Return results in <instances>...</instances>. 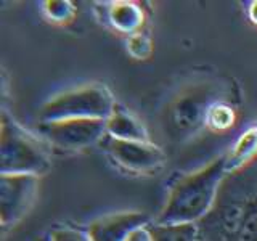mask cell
<instances>
[{"label": "cell", "instance_id": "obj_1", "mask_svg": "<svg viewBox=\"0 0 257 241\" xmlns=\"http://www.w3.org/2000/svg\"><path fill=\"white\" fill-rule=\"evenodd\" d=\"M239 101L235 80L225 74H201L169 95L159 114V126L172 145H187L207 131V119L219 103Z\"/></svg>", "mask_w": 257, "mask_h": 241}, {"label": "cell", "instance_id": "obj_2", "mask_svg": "<svg viewBox=\"0 0 257 241\" xmlns=\"http://www.w3.org/2000/svg\"><path fill=\"white\" fill-rule=\"evenodd\" d=\"M198 228L201 241H257V156L225 175Z\"/></svg>", "mask_w": 257, "mask_h": 241}, {"label": "cell", "instance_id": "obj_3", "mask_svg": "<svg viewBox=\"0 0 257 241\" xmlns=\"http://www.w3.org/2000/svg\"><path fill=\"white\" fill-rule=\"evenodd\" d=\"M227 174V151H225L204 166L182 175L171 185L166 203L153 222L198 223L211 211Z\"/></svg>", "mask_w": 257, "mask_h": 241}, {"label": "cell", "instance_id": "obj_4", "mask_svg": "<svg viewBox=\"0 0 257 241\" xmlns=\"http://www.w3.org/2000/svg\"><path fill=\"white\" fill-rule=\"evenodd\" d=\"M50 167V153L45 142L29 134L4 111L0 123V174L42 177Z\"/></svg>", "mask_w": 257, "mask_h": 241}, {"label": "cell", "instance_id": "obj_5", "mask_svg": "<svg viewBox=\"0 0 257 241\" xmlns=\"http://www.w3.org/2000/svg\"><path fill=\"white\" fill-rule=\"evenodd\" d=\"M116 100L103 84H87L52 96L39 111V123L64 119H108Z\"/></svg>", "mask_w": 257, "mask_h": 241}, {"label": "cell", "instance_id": "obj_6", "mask_svg": "<svg viewBox=\"0 0 257 241\" xmlns=\"http://www.w3.org/2000/svg\"><path fill=\"white\" fill-rule=\"evenodd\" d=\"M37 131L48 147L61 151H82L106 137V119H64L39 123Z\"/></svg>", "mask_w": 257, "mask_h": 241}, {"label": "cell", "instance_id": "obj_7", "mask_svg": "<svg viewBox=\"0 0 257 241\" xmlns=\"http://www.w3.org/2000/svg\"><path fill=\"white\" fill-rule=\"evenodd\" d=\"M40 177L31 174H0V223L4 228L28 215L39 193Z\"/></svg>", "mask_w": 257, "mask_h": 241}, {"label": "cell", "instance_id": "obj_8", "mask_svg": "<svg viewBox=\"0 0 257 241\" xmlns=\"http://www.w3.org/2000/svg\"><path fill=\"white\" fill-rule=\"evenodd\" d=\"M106 151L116 166L134 174H151L163 169L167 155L151 142L117 140L106 137Z\"/></svg>", "mask_w": 257, "mask_h": 241}, {"label": "cell", "instance_id": "obj_9", "mask_svg": "<svg viewBox=\"0 0 257 241\" xmlns=\"http://www.w3.org/2000/svg\"><path fill=\"white\" fill-rule=\"evenodd\" d=\"M153 222L150 214L139 211L114 212L88 223L87 233L92 241H127L131 233Z\"/></svg>", "mask_w": 257, "mask_h": 241}, {"label": "cell", "instance_id": "obj_10", "mask_svg": "<svg viewBox=\"0 0 257 241\" xmlns=\"http://www.w3.org/2000/svg\"><path fill=\"white\" fill-rule=\"evenodd\" d=\"M104 23L119 34L131 37L143 31L145 10L135 2H111L104 10Z\"/></svg>", "mask_w": 257, "mask_h": 241}, {"label": "cell", "instance_id": "obj_11", "mask_svg": "<svg viewBox=\"0 0 257 241\" xmlns=\"http://www.w3.org/2000/svg\"><path fill=\"white\" fill-rule=\"evenodd\" d=\"M106 137L117 140H135V142H151L147 127L135 117L131 111L116 104L114 111L106 119Z\"/></svg>", "mask_w": 257, "mask_h": 241}, {"label": "cell", "instance_id": "obj_12", "mask_svg": "<svg viewBox=\"0 0 257 241\" xmlns=\"http://www.w3.org/2000/svg\"><path fill=\"white\" fill-rule=\"evenodd\" d=\"M257 156V126L246 129L236 142L227 150V169L228 172L244 166Z\"/></svg>", "mask_w": 257, "mask_h": 241}, {"label": "cell", "instance_id": "obj_13", "mask_svg": "<svg viewBox=\"0 0 257 241\" xmlns=\"http://www.w3.org/2000/svg\"><path fill=\"white\" fill-rule=\"evenodd\" d=\"M153 241H201L198 223H156L148 225Z\"/></svg>", "mask_w": 257, "mask_h": 241}, {"label": "cell", "instance_id": "obj_14", "mask_svg": "<svg viewBox=\"0 0 257 241\" xmlns=\"http://www.w3.org/2000/svg\"><path fill=\"white\" fill-rule=\"evenodd\" d=\"M239 101H223L219 103L211 111L207 119V131L212 134H223L235 127L239 117Z\"/></svg>", "mask_w": 257, "mask_h": 241}, {"label": "cell", "instance_id": "obj_15", "mask_svg": "<svg viewBox=\"0 0 257 241\" xmlns=\"http://www.w3.org/2000/svg\"><path fill=\"white\" fill-rule=\"evenodd\" d=\"M44 13L48 21L56 24H69L76 16V10L69 2L53 0V2L44 4Z\"/></svg>", "mask_w": 257, "mask_h": 241}, {"label": "cell", "instance_id": "obj_16", "mask_svg": "<svg viewBox=\"0 0 257 241\" xmlns=\"http://www.w3.org/2000/svg\"><path fill=\"white\" fill-rule=\"evenodd\" d=\"M127 50L137 60H147L153 52L151 39L143 31L127 39Z\"/></svg>", "mask_w": 257, "mask_h": 241}, {"label": "cell", "instance_id": "obj_17", "mask_svg": "<svg viewBox=\"0 0 257 241\" xmlns=\"http://www.w3.org/2000/svg\"><path fill=\"white\" fill-rule=\"evenodd\" d=\"M48 241H92L87 230L74 227H58L50 233Z\"/></svg>", "mask_w": 257, "mask_h": 241}, {"label": "cell", "instance_id": "obj_18", "mask_svg": "<svg viewBox=\"0 0 257 241\" xmlns=\"http://www.w3.org/2000/svg\"><path fill=\"white\" fill-rule=\"evenodd\" d=\"M127 241H153L148 227H142L139 230H135L131 233V236L127 238Z\"/></svg>", "mask_w": 257, "mask_h": 241}, {"label": "cell", "instance_id": "obj_19", "mask_svg": "<svg viewBox=\"0 0 257 241\" xmlns=\"http://www.w3.org/2000/svg\"><path fill=\"white\" fill-rule=\"evenodd\" d=\"M247 18L251 20V23L257 24V2H252L251 7L247 10Z\"/></svg>", "mask_w": 257, "mask_h": 241}]
</instances>
